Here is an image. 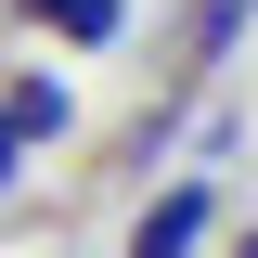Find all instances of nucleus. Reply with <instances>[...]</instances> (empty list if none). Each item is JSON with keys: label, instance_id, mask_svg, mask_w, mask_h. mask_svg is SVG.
<instances>
[{"label": "nucleus", "instance_id": "obj_6", "mask_svg": "<svg viewBox=\"0 0 258 258\" xmlns=\"http://www.w3.org/2000/svg\"><path fill=\"white\" fill-rule=\"evenodd\" d=\"M220 258H258V232H232V245H220Z\"/></svg>", "mask_w": 258, "mask_h": 258}, {"label": "nucleus", "instance_id": "obj_2", "mask_svg": "<svg viewBox=\"0 0 258 258\" xmlns=\"http://www.w3.org/2000/svg\"><path fill=\"white\" fill-rule=\"evenodd\" d=\"M13 26H39L52 52H116L129 39V0H13Z\"/></svg>", "mask_w": 258, "mask_h": 258}, {"label": "nucleus", "instance_id": "obj_4", "mask_svg": "<svg viewBox=\"0 0 258 258\" xmlns=\"http://www.w3.org/2000/svg\"><path fill=\"white\" fill-rule=\"evenodd\" d=\"M0 129H13V142H64V129H78V91H64L52 64H26V78H0Z\"/></svg>", "mask_w": 258, "mask_h": 258}, {"label": "nucleus", "instance_id": "obj_1", "mask_svg": "<svg viewBox=\"0 0 258 258\" xmlns=\"http://www.w3.org/2000/svg\"><path fill=\"white\" fill-rule=\"evenodd\" d=\"M207 220H220V181L194 168V181H168L155 207L129 220V258H194V245H207Z\"/></svg>", "mask_w": 258, "mask_h": 258}, {"label": "nucleus", "instance_id": "obj_3", "mask_svg": "<svg viewBox=\"0 0 258 258\" xmlns=\"http://www.w3.org/2000/svg\"><path fill=\"white\" fill-rule=\"evenodd\" d=\"M245 13H258V0H194V13H181V52H168V103H181L194 78H207V64L245 39Z\"/></svg>", "mask_w": 258, "mask_h": 258}, {"label": "nucleus", "instance_id": "obj_5", "mask_svg": "<svg viewBox=\"0 0 258 258\" xmlns=\"http://www.w3.org/2000/svg\"><path fill=\"white\" fill-rule=\"evenodd\" d=\"M13 168H26V142H13V129H0V194H13Z\"/></svg>", "mask_w": 258, "mask_h": 258}]
</instances>
